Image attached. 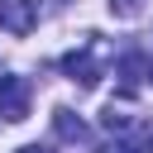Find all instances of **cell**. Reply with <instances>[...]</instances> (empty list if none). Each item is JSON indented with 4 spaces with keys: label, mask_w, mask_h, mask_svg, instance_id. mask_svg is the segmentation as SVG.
Returning <instances> with one entry per match:
<instances>
[{
    "label": "cell",
    "mask_w": 153,
    "mask_h": 153,
    "mask_svg": "<svg viewBox=\"0 0 153 153\" xmlns=\"http://www.w3.org/2000/svg\"><path fill=\"white\" fill-rule=\"evenodd\" d=\"M105 57H110V48H105L96 33H86V38H81V48L62 57V72H67V76H72L81 91H91V86L105 76Z\"/></svg>",
    "instance_id": "1"
},
{
    "label": "cell",
    "mask_w": 153,
    "mask_h": 153,
    "mask_svg": "<svg viewBox=\"0 0 153 153\" xmlns=\"http://www.w3.org/2000/svg\"><path fill=\"white\" fill-rule=\"evenodd\" d=\"M29 96H33V86H29V76H0V120H10V124H19V120H29Z\"/></svg>",
    "instance_id": "2"
},
{
    "label": "cell",
    "mask_w": 153,
    "mask_h": 153,
    "mask_svg": "<svg viewBox=\"0 0 153 153\" xmlns=\"http://www.w3.org/2000/svg\"><path fill=\"white\" fill-rule=\"evenodd\" d=\"M53 129H57V139H67V143H86V139H91L86 120H76L67 105H57V110H53Z\"/></svg>",
    "instance_id": "4"
},
{
    "label": "cell",
    "mask_w": 153,
    "mask_h": 153,
    "mask_svg": "<svg viewBox=\"0 0 153 153\" xmlns=\"http://www.w3.org/2000/svg\"><path fill=\"white\" fill-rule=\"evenodd\" d=\"M148 81H153V62H148Z\"/></svg>",
    "instance_id": "8"
},
{
    "label": "cell",
    "mask_w": 153,
    "mask_h": 153,
    "mask_svg": "<svg viewBox=\"0 0 153 153\" xmlns=\"http://www.w3.org/2000/svg\"><path fill=\"white\" fill-rule=\"evenodd\" d=\"M0 29H5L10 38H29V33L38 29L33 0H0Z\"/></svg>",
    "instance_id": "3"
},
{
    "label": "cell",
    "mask_w": 153,
    "mask_h": 153,
    "mask_svg": "<svg viewBox=\"0 0 153 153\" xmlns=\"http://www.w3.org/2000/svg\"><path fill=\"white\" fill-rule=\"evenodd\" d=\"M120 76H124V91H129V86H139V76H148L143 53H124V57H120Z\"/></svg>",
    "instance_id": "5"
},
{
    "label": "cell",
    "mask_w": 153,
    "mask_h": 153,
    "mask_svg": "<svg viewBox=\"0 0 153 153\" xmlns=\"http://www.w3.org/2000/svg\"><path fill=\"white\" fill-rule=\"evenodd\" d=\"M105 5H110V14H115V19H134V14L143 10V0H105Z\"/></svg>",
    "instance_id": "6"
},
{
    "label": "cell",
    "mask_w": 153,
    "mask_h": 153,
    "mask_svg": "<svg viewBox=\"0 0 153 153\" xmlns=\"http://www.w3.org/2000/svg\"><path fill=\"white\" fill-rule=\"evenodd\" d=\"M14 153H53L48 143H24V148H14Z\"/></svg>",
    "instance_id": "7"
}]
</instances>
